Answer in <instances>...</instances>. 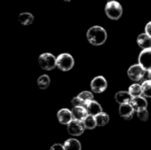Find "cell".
Masks as SVG:
<instances>
[{"label": "cell", "mask_w": 151, "mask_h": 150, "mask_svg": "<svg viewBox=\"0 0 151 150\" xmlns=\"http://www.w3.org/2000/svg\"><path fill=\"white\" fill-rule=\"evenodd\" d=\"M87 39L94 46L103 45L107 40V32L103 27L93 26L87 32Z\"/></svg>", "instance_id": "cell-1"}, {"label": "cell", "mask_w": 151, "mask_h": 150, "mask_svg": "<svg viewBox=\"0 0 151 150\" xmlns=\"http://www.w3.org/2000/svg\"><path fill=\"white\" fill-rule=\"evenodd\" d=\"M104 11L107 17L111 19L117 20L120 19L123 13V8L120 3L116 0H110L106 3Z\"/></svg>", "instance_id": "cell-2"}, {"label": "cell", "mask_w": 151, "mask_h": 150, "mask_svg": "<svg viewBox=\"0 0 151 150\" xmlns=\"http://www.w3.org/2000/svg\"><path fill=\"white\" fill-rule=\"evenodd\" d=\"M40 67L45 71H51L57 66V57L51 53H42L38 57Z\"/></svg>", "instance_id": "cell-3"}, {"label": "cell", "mask_w": 151, "mask_h": 150, "mask_svg": "<svg viewBox=\"0 0 151 150\" xmlns=\"http://www.w3.org/2000/svg\"><path fill=\"white\" fill-rule=\"evenodd\" d=\"M74 65V59L72 55L68 53H62L57 57V67L62 72H68L73 69Z\"/></svg>", "instance_id": "cell-4"}, {"label": "cell", "mask_w": 151, "mask_h": 150, "mask_svg": "<svg viewBox=\"0 0 151 150\" xmlns=\"http://www.w3.org/2000/svg\"><path fill=\"white\" fill-rule=\"evenodd\" d=\"M146 70L140 65H133L127 70V76L133 81H140L143 79Z\"/></svg>", "instance_id": "cell-5"}, {"label": "cell", "mask_w": 151, "mask_h": 150, "mask_svg": "<svg viewBox=\"0 0 151 150\" xmlns=\"http://www.w3.org/2000/svg\"><path fill=\"white\" fill-rule=\"evenodd\" d=\"M108 82L104 76H96L90 82V88L94 93L101 94L106 90Z\"/></svg>", "instance_id": "cell-6"}, {"label": "cell", "mask_w": 151, "mask_h": 150, "mask_svg": "<svg viewBox=\"0 0 151 150\" xmlns=\"http://www.w3.org/2000/svg\"><path fill=\"white\" fill-rule=\"evenodd\" d=\"M85 130V126L82 121L73 119L67 125V131L73 136H80L83 133Z\"/></svg>", "instance_id": "cell-7"}, {"label": "cell", "mask_w": 151, "mask_h": 150, "mask_svg": "<svg viewBox=\"0 0 151 150\" xmlns=\"http://www.w3.org/2000/svg\"><path fill=\"white\" fill-rule=\"evenodd\" d=\"M139 64L146 70L149 71L151 69V48L145 49L142 50L138 57Z\"/></svg>", "instance_id": "cell-8"}, {"label": "cell", "mask_w": 151, "mask_h": 150, "mask_svg": "<svg viewBox=\"0 0 151 150\" xmlns=\"http://www.w3.org/2000/svg\"><path fill=\"white\" fill-rule=\"evenodd\" d=\"M57 117H58L59 123L62 125H68L73 119L72 111H69L68 109L59 110L58 114H57Z\"/></svg>", "instance_id": "cell-9"}, {"label": "cell", "mask_w": 151, "mask_h": 150, "mask_svg": "<svg viewBox=\"0 0 151 150\" xmlns=\"http://www.w3.org/2000/svg\"><path fill=\"white\" fill-rule=\"evenodd\" d=\"M130 103L133 106L134 111H139L147 109V107H148V102H147L145 96H142V95L133 97Z\"/></svg>", "instance_id": "cell-10"}, {"label": "cell", "mask_w": 151, "mask_h": 150, "mask_svg": "<svg viewBox=\"0 0 151 150\" xmlns=\"http://www.w3.org/2000/svg\"><path fill=\"white\" fill-rule=\"evenodd\" d=\"M119 111V115L124 119L129 120L133 118L134 110L131 105V103H124V104H120Z\"/></svg>", "instance_id": "cell-11"}, {"label": "cell", "mask_w": 151, "mask_h": 150, "mask_svg": "<svg viewBox=\"0 0 151 150\" xmlns=\"http://www.w3.org/2000/svg\"><path fill=\"white\" fill-rule=\"evenodd\" d=\"M72 114H73V119H76L79 121H83L88 115V111H87L86 107H84V106L73 107L72 110Z\"/></svg>", "instance_id": "cell-12"}, {"label": "cell", "mask_w": 151, "mask_h": 150, "mask_svg": "<svg viewBox=\"0 0 151 150\" xmlns=\"http://www.w3.org/2000/svg\"><path fill=\"white\" fill-rule=\"evenodd\" d=\"M133 99V96L128 91H119L115 95V100L119 104L130 103Z\"/></svg>", "instance_id": "cell-13"}, {"label": "cell", "mask_w": 151, "mask_h": 150, "mask_svg": "<svg viewBox=\"0 0 151 150\" xmlns=\"http://www.w3.org/2000/svg\"><path fill=\"white\" fill-rule=\"evenodd\" d=\"M137 43L142 49H150L151 48V36L146 33L140 34L137 37Z\"/></svg>", "instance_id": "cell-14"}, {"label": "cell", "mask_w": 151, "mask_h": 150, "mask_svg": "<svg viewBox=\"0 0 151 150\" xmlns=\"http://www.w3.org/2000/svg\"><path fill=\"white\" fill-rule=\"evenodd\" d=\"M86 109L88 111V113L89 115H93V116H96L97 114L103 112V108L102 106L96 101H91L89 103H88L86 104Z\"/></svg>", "instance_id": "cell-15"}, {"label": "cell", "mask_w": 151, "mask_h": 150, "mask_svg": "<svg viewBox=\"0 0 151 150\" xmlns=\"http://www.w3.org/2000/svg\"><path fill=\"white\" fill-rule=\"evenodd\" d=\"M34 15L30 12H22L19 15L18 20L23 26H27L33 23L34 21Z\"/></svg>", "instance_id": "cell-16"}, {"label": "cell", "mask_w": 151, "mask_h": 150, "mask_svg": "<svg viewBox=\"0 0 151 150\" xmlns=\"http://www.w3.org/2000/svg\"><path fill=\"white\" fill-rule=\"evenodd\" d=\"M65 150H81V145L79 141L75 139H69L64 143Z\"/></svg>", "instance_id": "cell-17"}, {"label": "cell", "mask_w": 151, "mask_h": 150, "mask_svg": "<svg viewBox=\"0 0 151 150\" xmlns=\"http://www.w3.org/2000/svg\"><path fill=\"white\" fill-rule=\"evenodd\" d=\"M37 85L41 89H46L50 85V79L47 74H42L37 79Z\"/></svg>", "instance_id": "cell-18"}, {"label": "cell", "mask_w": 151, "mask_h": 150, "mask_svg": "<svg viewBox=\"0 0 151 150\" xmlns=\"http://www.w3.org/2000/svg\"><path fill=\"white\" fill-rule=\"evenodd\" d=\"M96 117V124L97 126H104L109 123L110 120V117L107 113L104 112H101L99 114H97Z\"/></svg>", "instance_id": "cell-19"}, {"label": "cell", "mask_w": 151, "mask_h": 150, "mask_svg": "<svg viewBox=\"0 0 151 150\" xmlns=\"http://www.w3.org/2000/svg\"><path fill=\"white\" fill-rule=\"evenodd\" d=\"M84 126H85V128L86 129H89V130H92L94 128H96V126H97V124H96V117L93 116V115H88L87 118L82 121Z\"/></svg>", "instance_id": "cell-20"}, {"label": "cell", "mask_w": 151, "mask_h": 150, "mask_svg": "<svg viewBox=\"0 0 151 150\" xmlns=\"http://www.w3.org/2000/svg\"><path fill=\"white\" fill-rule=\"evenodd\" d=\"M128 92L130 93V95L133 97H136V96H140L142 95V85L140 84H133L129 87L128 88Z\"/></svg>", "instance_id": "cell-21"}, {"label": "cell", "mask_w": 151, "mask_h": 150, "mask_svg": "<svg viewBox=\"0 0 151 150\" xmlns=\"http://www.w3.org/2000/svg\"><path fill=\"white\" fill-rule=\"evenodd\" d=\"M142 95L148 98H151V80H144L142 84Z\"/></svg>", "instance_id": "cell-22"}, {"label": "cell", "mask_w": 151, "mask_h": 150, "mask_svg": "<svg viewBox=\"0 0 151 150\" xmlns=\"http://www.w3.org/2000/svg\"><path fill=\"white\" fill-rule=\"evenodd\" d=\"M78 96L84 103L85 106H86V104L88 103H89V102H91V101L94 100V95H93V94L90 91H82V92H81L78 95Z\"/></svg>", "instance_id": "cell-23"}, {"label": "cell", "mask_w": 151, "mask_h": 150, "mask_svg": "<svg viewBox=\"0 0 151 150\" xmlns=\"http://www.w3.org/2000/svg\"><path fill=\"white\" fill-rule=\"evenodd\" d=\"M137 117L142 121H147L149 119L150 113H149V111H148L147 109H144V110H142V111H137Z\"/></svg>", "instance_id": "cell-24"}, {"label": "cell", "mask_w": 151, "mask_h": 150, "mask_svg": "<svg viewBox=\"0 0 151 150\" xmlns=\"http://www.w3.org/2000/svg\"><path fill=\"white\" fill-rule=\"evenodd\" d=\"M72 104H73V107H76V106H84L85 107V104H84V103L81 100V98L77 95V96H75V97H73V99H72Z\"/></svg>", "instance_id": "cell-25"}, {"label": "cell", "mask_w": 151, "mask_h": 150, "mask_svg": "<svg viewBox=\"0 0 151 150\" xmlns=\"http://www.w3.org/2000/svg\"><path fill=\"white\" fill-rule=\"evenodd\" d=\"M50 150H65V147H64V145H62V144H54L53 146H51V148H50Z\"/></svg>", "instance_id": "cell-26"}, {"label": "cell", "mask_w": 151, "mask_h": 150, "mask_svg": "<svg viewBox=\"0 0 151 150\" xmlns=\"http://www.w3.org/2000/svg\"><path fill=\"white\" fill-rule=\"evenodd\" d=\"M145 33L151 36V21L147 23V25L145 27Z\"/></svg>", "instance_id": "cell-27"}, {"label": "cell", "mask_w": 151, "mask_h": 150, "mask_svg": "<svg viewBox=\"0 0 151 150\" xmlns=\"http://www.w3.org/2000/svg\"><path fill=\"white\" fill-rule=\"evenodd\" d=\"M148 80H151V69L148 71Z\"/></svg>", "instance_id": "cell-28"}, {"label": "cell", "mask_w": 151, "mask_h": 150, "mask_svg": "<svg viewBox=\"0 0 151 150\" xmlns=\"http://www.w3.org/2000/svg\"><path fill=\"white\" fill-rule=\"evenodd\" d=\"M64 1H65V2H71L72 0H64Z\"/></svg>", "instance_id": "cell-29"}]
</instances>
